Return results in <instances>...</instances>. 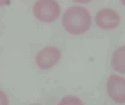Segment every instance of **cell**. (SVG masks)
<instances>
[{
  "label": "cell",
  "mask_w": 125,
  "mask_h": 105,
  "mask_svg": "<svg viewBox=\"0 0 125 105\" xmlns=\"http://www.w3.org/2000/svg\"><path fill=\"white\" fill-rule=\"evenodd\" d=\"M62 28L71 35L86 34L92 26L90 12L83 6H71L68 7L61 16Z\"/></svg>",
  "instance_id": "obj_1"
},
{
  "label": "cell",
  "mask_w": 125,
  "mask_h": 105,
  "mask_svg": "<svg viewBox=\"0 0 125 105\" xmlns=\"http://www.w3.org/2000/svg\"><path fill=\"white\" fill-rule=\"evenodd\" d=\"M33 16L42 23H51L61 15V7L57 0H38L32 7Z\"/></svg>",
  "instance_id": "obj_2"
},
{
  "label": "cell",
  "mask_w": 125,
  "mask_h": 105,
  "mask_svg": "<svg viewBox=\"0 0 125 105\" xmlns=\"http://www.w3.org/2000/svg\"><path fill=\"white\" fill-rule=\"evenodd\" d=\"M61 58V51L54 45H47L41 48L35 56V64L41 70H50Z\"/></svg>",
  "instance_id": "obj_3"
},
{
  "label": "cell",
  "mask_w": 125,
  "mask_h": 105,
  "mask_svg": "<svg viewBox=\"0 0 125 105\" xmlns=\"http://www.w3.org/2000/svg\"><path fill=\"white\" fill-rule=\"evenodd\" d=\"M94 23L97 25V28L105 29V31H111L119 26L121 23V16L115 9L111 7H103L100 9L96 15H94Z\"/></svg>",
  "instance_id": "obj_4"
},
{
  "label": "cell",
  "mask_w": 125,
  "mask_h": 105,
  "mask_svg": "<svg viewBox=\"0 0 125 105\" xmlns=\"http://www.w3.org/2000/svg\"><path fill=\"white\" fill-rule=\"evenodd\" d=\"M106 92L114 102L125 104V77L116 73L111 74L106 82Z\"/></svg>",
  "instance_id": "obj_5"
},
{
  "label": "cell",
  "mask_w": 125,
  "mask_h": 105,
  "mask_svg": "<svg viewBox=\"0 0 125 105\" xmlns=\"http://www.w3.org/2000/svg\"><path fill=\"white\" fill-rule=\"evenodd\" d=\"M111 64L112 69L116 71V74H125V45L115 48L111 57Z\"/></svg>",
  "instance_id": "obj_6"
},
{
  "label": "cell",
  "mask_w": 125,
  "mask_h": 105,
  "mask_svg": "<svg viewBox=\"0 0 125 105\" xmlns=\"http://www.w3.org/2000/svg\"><path fill=\"white\" fill-rule=\"evenodd\" d=\"M57 105H84V104L82 102L80 98H77V96H74V95H67V96L61 98L60 102Z\"/></svg>",
  "instance_id": "obj_7"
},
{
  "label": "cell",
  "mask_w": 125,
  "mask_h": 105,
  "mask_svg": "<svg viewBox=\"0 0 125 105\" xmlns=\"http://www.w3.org/2000/svg\"><path fill=\"white\" fill-rule=\"evenodd\" d=\"M0 105H9V98L1 89H0Z\"/></svg>",
  "instance_id": "obj_8"
},
{
  "label": "cell",
  "mask_w": 125,
  "mask_h": 105,
  "mask_svg": "<svg viewBox=\"0 0 125 105\" xmlns=\"http://www.w3.org/2000/svg\"><path fill=\"white\" fill-rule=\"evenodd\" d=\"M71 1H74V3H79V4L82 6V4H87V3H90L92 0H71Z\"/></svg>",
  "instance_id": "obj_9"
},
{
  "label": "cell",
  "mask_w": 125,
  "mask_h": 105,
  "mask_svg": "<svg viewBox=\"0 0 125 105\" xmlns=\"http://www.w3.org/2000/svg\"><path fill=\"white\" fill-rule=\"evenodd\" d=\"M10 3V0H0V7H3V6H7Z\"/></svg>",
  "instance_id": "obj_10"
},
{
  "label": "cell",
  "mask_w": 125,
  "mask_h": 105,
  "mask_svg": "<svg viewBox=\"0 0 125 105\" xmlns=\"http://www.w3.org/2000/svg\"><path fill=\"white\" fill-rule=\"evenodd\" d=\"M119 1H121V3H122V4L125 6V0H119Z\"/></svg>",
  "instance_id": "obj_11"
},
{
  "label": "cell",
  "mask_w": 125,
  "mask_h": 105,
  "mask_svg": "<svg viewBox=\"0 0 125 105\" xmlns=\"http://www.w3.org/2000/svg\"><path fill=\"white\" fill-rule=\"evenodd\" d=\"M32 105H41V104H32Z\"/></svg>",
  "instance_id": "obj_12"
}]
</instances>
